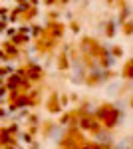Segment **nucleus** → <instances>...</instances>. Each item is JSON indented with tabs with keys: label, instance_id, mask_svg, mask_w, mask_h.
<instances>
[{
	"label": "nucleus",
	"instance_id": "obj_1",
	"mask_svg": "<svg viewBox=\"0 0 133 149\" xmlns=\"http://www.w3.org/2000/svg\"><path fill=\"white\" fill-rule=\"evenodd\" d=\"M93 115H95L97 121H101L103 129L111 131L113 127L119 123V119H121V109H117V105H113V103L105 102V103H101L100 107L93 111Z\"/></svg>",
	"mask_w": 133,
	"mask_h": 149
},
{
	"label": "nucleus",
	"instance_id": "obj_2",
	"mask_svg": "<svg viewBox=\"0 0 133 149\" xmlns=\"http://www.w3.org/2000/svg\"><path fill=\"white\" fill-rule=\"evenodd\" d=\"M79 52H81L84 56L93 58V60L100 62L101 58L107 54V48L103 46V44H100L93 36H84V38L79 40Z\"/></svg>",
	"mask_w": 133,
	"mask_h": 149
},
{
	"label": "nucleus",
	"instance_id": "obj_3",
	"mask_svg": "<svg viewBox=\"0 0 133 149\" xmlns=\"http://www.w3.org/2000/svg\"><path fill=\"white\" fill-rule=\"evenodd\" d=\"M18 74L22 76L24 80H28V81H40L42 78H44V72H42V68L36 64V60L24 62L22 66L18 68Z\"/></svg>",
	"mask_w": 133,
	"mask_h": 149
},
{
	"label": "nucleus",
	"instance_id": "obj_4",
	"mask_svg": "<svg viewBox=\"0 0 133 149\" xmlns=\"http://www.w3.org/2000/svg\"><path fill=\"white\" fill-rule=\"evenodd\" d=\"M56 40L54 36L50 34L48 30H44V34L40 36L38 40H36V48H38V54H48V52H52L54 50V46H56Z\"/></svg>",
	"mask_w": 133,
	"mask_h": 149
},
{
	"label": "nucleus",
	"instance_id": "obj_5",
	"mask_svg": "<svg viewBox=\"0 0 133 149\" xmlns=\"http://www.w3.org/2000/svg\"><path fill=\"white\" fill-rule=\"evenodd\" d=\"M103 72H105L103 68L97 70V72H89V74H88V80H86V86H88V88H97V86H101V84L105 81Z\"/></svg>",
	"mask_w": 133,
	"mask_h": 149
},
{
	"label": "nucleus",
	"instance_id": "obj_6",
	"mask_svg": "<svg viewBox=\"0 0 133 149\" xmlns=\"http://www.w3.org/2000/svg\"><path fill=\"white\" fill-rule=\"evenodd\" d=\"M46 107H48V111L50 113H60L62 111V102H60V95L56 92H52L50 95H48V102H46Z\"/></svg>",
	"mask_w": 133,
	"mask_h": 149
},
{
	"label": "nucleus",
	"instance_id": "obj_7",
	"mask_svg": "<svg viewBox=\"0 0 133 149\" xmlns=\"http://www.w3.org/2000/svg\"><path fill=\"white\" fill-rule=\"evenodd\" d=\"M46 30H48L50 34L54 36L56 40H60V38L64 36V32L68 30V26H66L64 22H62V20H60V22H48V26H46Z\"/></svg>",
	"mask_w": 133,
	"mask_h": 149
},
{
	"label": "nucleus",
	"instance_id": "obj_8",
	"mask_svg": "<svg viewBox=\"0 0 133 149\" xmlns=\"http://www.w3.org/2000/svg\"><path fill=\"white\" fill-rule=\"evenodd\" d=\"M0 52L8 58V62H10V60H16V58L20 56V48L14 46V44H12V40H6V42L2 44V50H0Z\"/></svg>",
	"mask_w": 133,
	"mask_h": 149
},
{
	"label": "nucleus",
	"instance_id": "obj_9",
	"mask_svg": "<svg viewBox=\"0 0 133 149\" xmlns=\"http://www.w3.org/2000/svg\"><path fill=\"white\" fill-rule=\"evenodd\" d=\"M72 68V58H70V52L66 50H62L60 52V56H58V70H70Z\"/></svg>",
	"mask_w": 133,
	"mask_h": 149
},
{
	"label": "nucleus",
	"instance_id": "obj_10",
	"mask_svg": "<svg viewBox=\"0 0 133 149\" xmlns=\"http://www.w3.org/2000/svg\"><path fill=\"white\" fill-rule=\"evenodd\" d=\"M121 78H123L125 81H133V58H127V62L123 64Z\"/></svg>",
	"mask_w": 133,
	"mask_h": 149
},
{
	"label": "nucleus",
	"instance_id": "obj_11",
	"mask_svg": "<svg viewBox=\"0 0 133 149\" xmlns=\"http://www.w3.org/2000/svg\"><path fill=\"white\" fill-rule=\"evenodd\" d=\"M30 38H32L30 34H24V32L18 30V34L12 38V44H14V46H18V48H20V46H30Z\"/></svg>",
	"mask_w": 133,
	"mask_h": 149
},
{
	"label": "nucleus",
	"instance_id": "obj_12",
	"mask_svg": "<svg viewBox=\"0 0 133 149\" xmlns=\"http://www.w3.org/2000/svg\"><path fill=\"white\" fill-rule=\"evenodd\" d=\"M95 143H109V145H113V143H111V131L101 129L100 133L95 135Z\"/></svg>",
	"mask_w": 133,
	"mask_h": 149
},
{
	"label": "nucleus",
	"instance_id": "obj_13",
	"mask_svg": "<svg viewBox=\"0 0 133 149\" xmlns=\"http://www.w3.org/2000/svg\"><path fill=\"white\" fill-rule=\"evenodd\" d=\"M115 28H117L115 20H113V18H109V20L105 22V30H103V32H105V36H107V38H113V36L117 34V30H115Z\"/></svg>",
	"mask_w": 133,
	"mask_h": 149
},
{
	"label": "nucleus",
	"instance_id": "obj_14",
	"mask_svg": "<svg viewBox=\"0 0 133 149\" xmlns=\"http://www.w3.org/2000/svg\"><path fill=\"white\" fill-rule=\"evenodd\" d=\"M38 103H40V90H32V92L28 93V105L36 107Z\"/></svg>",
	"mask_w": 133,
	"mask_h": 149
},
{
	"label": "nucleus",
	"instance_id": "obj_15",
	"mask_svg": "<svg viewBox=\"0 0 133 149\" xmlns=\"http://www.w3.org/2000/svg\"><path fill=\"white\" fill-rule=\"evenodd\" d=\"M16 72H18L16 68H12V66H8V64H4V66L0 68V78L6 80V78H10L12 74H16Z\"/></svg>",
	"mask_w": 133,
	"mask_h": 149
},
{
	"label": "nucleus",
	"instance_id": "obj_16",
	"mask_svg": "<svg viewBox=\"0 0 133 149\" xmlns=\"http://www.w3.org/2000/svg\"><path fill=\"white\" fill-rule=\"evenodd\" d=\"M113 149H133V139H131V137L121 139L117 145H113Z\"/></svg>",
	"mask_w": 133,
	"mask_h": 149
},
{
	"label": "nucleus",
	"instance_id": "obj_17",
	"mask_svg": "<svg viewBox=\"0 0 133 149\" xmlns=\"http://www.w3.org/2000/svg\"><path fill=\"white\" fill-rule=\"evenodd\" d=\"M44 30H46L44 26H38V24H34L32 28H30V36H32L34 40H38V38H40V36L44 34Z\"/></svg>",
	"mask_w": 133,
	"mask_h": 149
},
{
	"label": "nucleus",
	"instance_id": "obj_18",
	"mask_svg": "<svg viewBox=\"0 0 133 149\" xmlns=\"http://www.w3.org/2000/svg\"><path fill=\"white\" fill-rule=\"evenodd\" d=\"M109 54L115 58V60H117V58L123 56V48H121V46H109Z\"/></svg>",
	"mask_w": 133,
	"mask_h": 149
},
{
	"label": "nucleus",
	"instance_id": "obj_19",
	"mask_svg": "<svg viewBox=\"0 0 133 149\" xmlns=\"http://www.w3.org/2000/svg\"><path fill=\"white\" fill-rule=\"evenodd\" d=\"M58 123H60L62 127H64V125H70V123H72V113H68V111H66V113H62Z\"/></svg>",
	"mask_w": 133,
	"mask_h": 149
},
{
	"label": "nucleus",
	"instance_id": "obj_20",
	"mask_svg": "<svg viewBox=\"0 0 133 149\" xmlns=\"http://www.w3.org/2000/svg\"><path fill=\"white\" fill-rule=\"evenodd\" d=\"M6 129H8V133L12 137H18V133H20V125L18 123H10V125H6Z\"/></svg>",
	"mask_w": 133,
	"mask_h": 149
},
{
	"label": "nucleus",
	"instance_id": "obj_21",
	"mask_svg": "<svg viewBox=\"0 0 133 149\" xmlns=\"http://www.w3.org/2000/svg\"><path fill=\"white\" fill-rule=\"evenodd\" d=\"M121 30H123V34H125V36H133V22H131V20L125 22L121 26Z\"/></svg>",
	"mask_w": 133,
	"mask_h": 149
},
{
	"label": "nucleus",
	"instance_id": "obj_22",
	"mask_svg": "<svg viewBox=\"0 0 133 149\" xmlns=\"http://www.w3.org/2000/svg\"><path fill=\"white\" fill-rule=\"evenodd\" d=\"M121 90H123V86H121V84H111L109 88H107V92L113 93V95H117V92H121Z\"/></svg>",
	"mask_w": 133,
	"mask_h": 149
},
{
	"label": "nucleus",
	"instance_id": "obj_23",
	"mask_svg": "<svg viewBox=\"0 0 133 149\" xmlns=\"http://www.w3.org/2000/svg\"><path fill=\"white\" fill-rule=\"evenodd\" d=\"M38 121H40V119H38V115H36V113H30V117H28V125L34 127V125H38Z\"/></svg>",
	"mask_w": 133,
	"mask_h": 149
},
{
	"label": "nucleus",
	"instance_id": "obj_24",
	"mask_svg": "<svg viewBox=\"0 0 133 149\" xmlns=\"http://www.w3.org/2000/svg\"><path fill=\"white\" fill-rule=\"evenodd\" d=\"M70 30H72L74 34H78V32H79V22H78V20H72V22H70Z\"/></svg>",
	"mask_w": 133,
	"mask_h": 149
},
{
	"label": "nucleus",
	"instance_id": "obj_25",
	"mask_svg": "<svg viewBox=\"0 0 133 149\" xmlns=\"http://www.w3.org/2000/svg\"><path fill=\"white\" fill-rule=\"evenodd\" d=\"M70 100H72V97H68L66 93H64V95H60V102H62V105H64V107H66L68 103H70Z\"/></svg>",
	"mask_w": 133,
	"mask_h": 149
},
{
	"label": "nucleus",
	"instance_id": "obj_26",
	"mask_svg": "<svg viewBox=\"0 0 133 149\" xmlns=\"http://www.w3.org/2000/svg\"><path fill=\"white\" fill-rule=\"evenodd\" d=\"M22 141H24V143H32V135H30L28 131H26V133H22Z\"/></svg>",
	"mask_w": 133,
	"mask_h": 149
},
{
	"label": "nucleus",
	"instance_id": "obj_27",
	"mask_svg": "<svg viewBox=\"0 0 133 149\" xmlns=\"http://www.w3.org/2000/svg\"><path fill=\"white\" fill-rule=\"evenodd\" d=\"M127 103H129V107L133 109V92H131V95H129V102H127Z\"/></svg>",
	"mask_w": 133,
	"mask_h": 149
},
{
	"label": "nucleus",
	"instance_id": "obj_28",
	"mask_svg": "<svg viewBox=\"0 0 133 149\" xmlns=\"http://www.w3.org/2000/svg\"><path fill=\"white\" fill-rule=\"evenodd\" d=\"M6 149H22V147H18V145H10V147H6Z\"/></svg>",
	"mask_w": 133,
	"mask_h": 149
},
{
	"label": "nucleus",
	"instance_id": "obj_29",
	"mask_svg": "<svg viewBox=\"0 0 133 149\" xmlns=\"http://www.w3.org/2000/svg\"><path fill=\"white\" fill-rule=\"evenodd\" d=\"M131 22H133V14H131Z\"/></svg>",
	"mask_w": 133,
	"mask_h": 149
},
{
	"label": "nucleus",
	"instance_id": "obj_30",
	"mask_svg": "<svg viewBox=\"0 0 133 149\" xmlns=\"http://www.w3.org/2000/svg\"><path fill=\"white\" fill-rule=\"evenodd\" d=\"M32 149H36V145H34V147H32Z\"/></svg>",
	"mask_w": 133,
	"mask_h": 149
}]
</instances>
